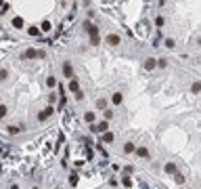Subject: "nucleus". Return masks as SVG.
<instances>
[{"label":"nucleus","mask_w":201,"mask_h":189,"mask_svg":"<svg viewBox=\"0 0 201 189\" xmlns=\"http://www.w3.org/2000/svg\"><path fill=\"white\" fill-rule=\"evenodd\" d=\"M90 133L92 135H105V133H109V122H99V124H90Z\"/></svg>","instance_id":"obj_1"},{"label":"nucleus","mask_w":201,"mask_h":189,"mask_svg":"<svg viewBox=\"0 0 201 189\" xmlns=\"http://www.w3.org/2000/svg\"><path fill=\"white\" fill-rule=\"evenodd\" d=\"M52 114H55V107H50V105H48V107H44L42 111H38V122H44V120H48Z\"/></svg>","instance_id":"obj_2"},{"label":"nucleus","mask_w":201,"mask_h":189,"mask_svg":"<svg viewBox=\"0 0 201 189\" xmlns=\"http://www.w3.org/2000/svg\"><path fill=\"white\" fill-rule=\"evenodd\" d=\"M84 30L90 34V38L92 36H99V25H94L92 21H84Z\"/></svg>","instance_id":"obj_3"},{"label":"nucleus","mask_w":201,"mask_h":189,"mask_svg":"<svg viewBox=\"0 0 201 189\" xmlns=\"http://www.w3.org/2000/svg\"><path fill=\"white\" fill-rule=\"evenodd\" d=\"M63 76H65V78H69V80H74V78H76L74 67H71V63H69V61H65V63H63Z\"/></svg>","instance_id":"obj_4"},{"label":"nucleus","mask_w":201,"mask_h":189,"mask_svg":"<svg viewBox=\"0 0 201 189\" xmlns=\"http://www.w3.org/2000/svg\"><path fill=\"white\" fill-rule=\"evenodd\" d=\"M155 67H157V59L149 57V59L145 61V69H147V72H151V69H155Z\"/></svg>","instance_id":"obj_5"},{"label":"nucleus","mask_w":201,"mask_h":189,"mask_svg":"<svg viewBox=\"0 0 201 189\" xmlns=\"http://www.w3.org/2000/svg\"><path fill=\"white\" fill-rule=\"evenodd\" d=\"M107 42H109L111 46H118V44L121 42V38L118 36V34H109V36H107Z\"/></svg>","instance_id":"obj_6"},{"label":"nucleus","mask_w":201,"mask_h":189,"mask_svg":"<svg viewBox=\"0 0 201 189\" xmlns=\"http://www.w3.org/2000/svg\"><path fill=\"white\" fill-rule=\"evenodd\" d=\"M36 57H38V50L36 48H27L23 53V59H36Z\"/></svg>","instance_id":"obj_7"},{"label":"nucleus","mask_w":201,"mask_h":189,"mask_svg":"<svg viewBox=\"0 0 201 189\" xmlns=\"http://www.w3.org/2000/svg\"><path fill=\"white\" fill-rule=\"evenodd\" d=\"M163 170H165V175H176V164L174 162H168L163 166Z\"/></svg>","instance_id":"obj_8"},{"label":"nucleus","mask_w":201,"mask_h":189,"mask_svg":"<svg viewBox=\"0 0 201 189\" xmlns=\"http://www.w3.org/2000/svg\"><path fill=\"white\" fill-rule=\"evenodd\" d=\"M136 151V145L132 141H128V143H124V153H134Z\"/></svg>","instance_id":"obj_9"},{"label":"nucleus","mask_w":201,"mask_h":189,"mask_svg":"<svg viewBox=\"0 0 201 189\" xmlns=\"http://www.w3.org/2000/svg\"><path fill=\"white\" fill-rule=\"evenodd\" d=\"M121 101H124V94L121 93H113L111 94V103H113V105H121Z\"/></svg>","instance_id":"obj_10"},{"label":"nucleus","mask_w":201,"mask_h":189,"mask_svg":"<svg viewBox=\"0 0 201 189\" xmlns=\"http://www.w3.org/2000/svg\"><path fill=\"white\" fill-rule=\"evenodd\" d=\"M136 155H138V158H149L151 153H149L147 147H136Z\"/></svg>","instance_id":"obj_11"},{"label":"nucleus","mask_w":201,"mask_h":189,"mask_svg":"<svg viewBox=\"0 0 201 189\" xmlns=\"http://www.w3.org/2000/svg\"><path fill=\"white\" fill-rule=\"evenodd\" d=\"M78 183H80V175H78V172H71V175H69V185L76 187Z\"/></svg>","instance_id":"obj_12"},{"label":"nucleus","mask_w":201,"mask_h":189,"mask_svg":"<svg viewBox=\"0 0 201 189\" xmlns=\"http://www.w3.org/2000/svg\"><path fill=\"white\" fill-rule=\"evenodd\" d=\"M13 27L15 30H21L23 27V17H13Z\"/></svg>","instance_id":"obj_13"},{"label":"nucleus","mask_w":201,"mask_h":189,"mask_svg":"<svg viewBox=\"0 0 201 189\" xmlns=\"http://www.w3.org/2000/svg\"><path fill=\"white\" fill-rule=\"evenodd\" d=\"M191 93H193V94H199L201 93V80H197V82H193V84H191Z\"/></svg>","instance_id":"obj_14"},{"label":"nucleus","mask_w":201,"mask_h":189,"mask_svg":"<svg viewBox=\"0 0 201 189\" xmlns=\"http://www.w3.org/2000/svg\"><path fill=\"white\" fill-rule=\"evenodd\" d=\"M113 139H115V135H113V133H105L101 141H103V143H113ZM101 141H99V143H101Z\"/></svg>","instance_id":"obj_15"},{"label":"nucleus","mask_w":201,"mask_h":189,"mask_svg":"<svg viewBox=\"0 0 201 189\" xmlns=\"http://www.w3.org/2000/svg\"><path fill=\"white\" fill-rule=\"evenodd\" d=\"M69 91H71V93H78V91H80V82H78L76 78L69 82Z\"/></svg>","instance_id":"obj_16"},{"label":"nucleus","mask_w":201,"mask_h":189,"mask_svg":"<svg viewBox=\"0 0 201 189\" xmlns=\"http://www.w3.org/2000/svg\"><path fill=\"white\" fill-rule=\"evenodd\" d=\"M94 118H96L94 111H86V114H84V120H86L88 124H94Z\"/></svg>","instance_id":"obj_17"},{"label":"nucleus","mask_w":201,"mask_h":189,"mask_svg":"<svg viewBox=\"0 0 201 189\" xmlns=\"http://www.w3.org/2000/svg\"><path fill=\"white\" fill-rule=\"evenodd\" d=\"M6 130H8V135H19V133L23 130V126H15V124H13V126H8Z\"/></svg>","instance_id":"obj_18"},{"label":"nucleus","mask_w":201,"mask_h":189,"mask_svg":"<svg viewBox=\"0 0 201 189\" xmlns=\"http://www.w3.org/2000/svg\"><path fill=\"white\" fill-rule=\"evenodd\" d=\"M50 30H52V23H50V21H42L40 32H50Z\"/></svg>","instance_id":"obj_19"},{"label":"nucleus","mask_w":201,"mask_h":189,"mask_svg":"<svg viewBox=\"0 0 201 189\" xmlns=\"http://www.w3.org/2000/svg\"><path fill=\"white\" fill-rule=\"evenodd\" d=\"M46 86H48V88L57 86V78H55V76H48V78H46Z\"/></svg>","instance_id":"obj_20"},{"label":"nucleus","mask_w":201,"mask_h":189,"mask_svg":"<svg viewBox=\"0 0 201 189\" xmlns=\"http://www.w3.org/2000/svg\"><path fill=\"white\" fill-rule=\"evenodd\" d=\"M174 179H176V183H178V185H182V183L187 181V177H184L182 172H176V175H174Z\"/></svg>","instance_id":"obj_21"},{"label":"nucleus","mask_w":201,"mask_h":189,"mask_svg":"<svg viewBox=\"0 0 201 189\" xmlns=\"http://www.w3.org/2000/svg\"><path fill=\"white\" fill-rule=\"evenodd\" d=\"M27 34L36 38V36H40V27H36V25H34V27H30V30H27Z\"/></svg>","instance_id":"obj_22"},{"label":"nucleus","mask_w":201,"mask_h":189,"mask_svg":"<svg viewBox=\"0 0 201 189\" xmlns=\"http://www.w3.org/2000/svg\"><path fill=\"white\" fill-rule=\"evenodd\" d=\"M96 107L105 111V109H107V101H105V99H99V101H96Z\"/></svg>","instance_id":"obj_23"},{"label":"nucleus","mask_w":201,"mask_h":189,"mask_svg":"<svg viewBox=\"0 0 201 189\" xmlns=\"http://www.w3.org/2000/svg\"><path fill=\"white\" fill-rule=\"evenodd\" d=\"M8 80V69H0V82H6Z\"/></svg>","instance_id":"obj_24"},{"label":"nucleus","mask_w":201,"mask_h":189,"mask_svg":"<svg viewBox=\"0 0 201 189\" xmlns=\"http://www.w3.org/2000/svg\"><path fill=\"white\" fill-rule=\"evenodd\" d=\"M163 23H165V19H163L161 15H157V17H155V25H157V27H163Z\"/></svg>","instance_id":"obj_25"},{"label":"nucleus","mask_w":201,"mask_h":189,"mask_svg":"<svg viewBox=\"0 0 201 189\" xmlns=\"http://www.w3.org/2000/svg\"><path fill=\"white\" fill-rule=\"evenodd\" d=\"M90 44H92V46H99V44H101V36H92V38H90Z\"/></svg>","instance_id":"obj_26"},{"label":"nucleus","mask_w":201,"mask_h":189,"mask_svg":"<svg viewBox=\"0 0 201 189\" xmlns=\"http://www.w3.org/2000/svg\"><path fill=\"white\" fill-rule=\"evenodd\" d=\"M121 183H124V187H132V179H130V177H124Z\"/></svg>","instance_id":"obj_27"},{"label":"nucleus","mask_w":201,"mask_h":189,"mask_svg":"<svg viewBox=\"0 0 201 189\" xmlns=\"http://www.w3.org/2000/svg\"><path fill=\"white\" fill-rule=\"evenodd\" d=\"M6 114H8V107H6V105H2V103H0V118H4V116H6Z\"/></svg>","instance_id":"obj_28"},{"label":"nucleus","mask_w":201,"mask_h":189,"mask_svg":"<svg viewBox=\"0 0 201 189\" xmlns=\"http://www.w3.org/2000/svg\"><path fill=\"white\" fill-rule=\"evenodd\" d=\"M165 46H168V48H174V46H176L174 38H165Z\"/></svg>","instance_id":"obj_29"},{"label":"nucleus","mask_w":201,"mask_h":189,"mask_svg":"<svg viewBox=\"0 0 201 189\" xmlns=\"http://www.w3.org/2000/svg\"><path fill=\"white\" fill-rule=\"evenodd\" d=\"M111 118H113V111L111 109H105V122H109Z\"/></svg>","instance_id":"obj_30"},{"label":"nucleus","mask_w":201,"mask_h":189,"mask_svg":"<svg viewBox=\"0 0 201 189\" xmlns=\"http://www.w3.org/2000/svg\"><path fill=\"white\" fill-rule=\"evenodd\" d=\"M157 67H168V59H157Z\"/></svg>","instance_id":"obj_31"},{"label":"nucleus","mask_w":201,"mask_h":189,"mask_svg":"<svg viewBox=\"0 0 201 189\" xmlns=\"http://www.w3.org/2000/svg\"><path fill=\"white\" fill-rule=\"evenodd\" d=\"M65 103H67V99H59V105H57V109H63V107H65ZM57 109H55V111H57Z\"/></svg>","instance_id":"obj_32"},{"label":"nucleus","mask_w":201,"mask_h":189,"mask_svg":"<svg viewBox=\"0 0 201 189\" xmlns=\"http://www.w3.org/2000/svg\"><path fill=\"white\" fill-rule=\"evenodd\" d=\"M76 99H78V101H82V99H84V93H82V88L78 91V93H76Z\"/></svg>","instance_id":"obj_33"},{"label":"nucleus","mask_w":201,"mask_h":189,"mask_svg":"<svg viewBox=\"0 0 201 189\" xmlns=\"http://www.w3.org/2000/svg\"><path fill=\"white\" fill-rule=\"evenodd\" d=\"M11 189H19V185H15V183H13V185H11Z\"/></svg>","instance_id":"obj_34"}]
</instances>
